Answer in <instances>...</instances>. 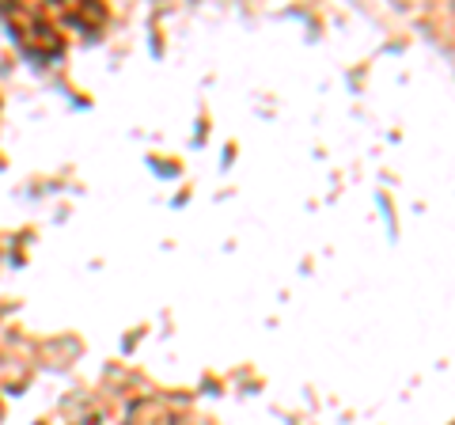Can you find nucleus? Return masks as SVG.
Wrapping results in <instances>:
<instances>
[{
  "label": "nucleus",
  "instance_id": "obj_1",
  "mask_svg": "<svg viewBox=\"0 0 455 425\" xmlns=\"http://www.w3.org/2000/svg\"><path fill=\"white\" fill-rule=\"evenodd\" d=\"M8 31L23 46V53H31L38 61H53V58H61V50H65L61 27H57L53 16H46V8H38V4L8 8Z\"/></svg>",
  "mask_w": 455,
  "mask_h": 425
},
{
  "label": "nucleus",
  "instance_id": "obj_2",
  "mask_svg": "<svg viewBox=\"0 0 455 425\" xmlns=\"http://www.w3.org/2000/svg\"><path fill=\"white\" fill-rule=\"evenodd\" d=\"M125 425H182L179 414L160 399H137L125 410Z\"/></svg>",
  "mask_w": 455,
  "mask_h": 425
},
{
  "label": "nucleus",
  "instance_id": "obj_3",
  "mask_svg": "<svg viewBox=\"0 0 455 425\" xmlns=\"http://www.w3.org/2000/svg\"><path fill=\"white\" fill-rule=\"evenodd\" d=\"M61 20H68L80 31H99L107 23V8L103 4H61Z\"/></svg>",
  "mask_w": 455,
  "mask_h": 425
},
{
  "label": "nucleus",
  "instance_id": "obj_4",
  "mask_svg": "<svg viewBox=\"0 0 455 425\" xmlns=\"http://www.w3.org/2000/svg\"><path fill=\"white\" fill-rule=\"evenodd\" d=\"M80 425H99V421H95V418H84V421H80Z\"/></svg>",
  "mask_w": 455,
  "mask_h": 425
}]
</instances>
